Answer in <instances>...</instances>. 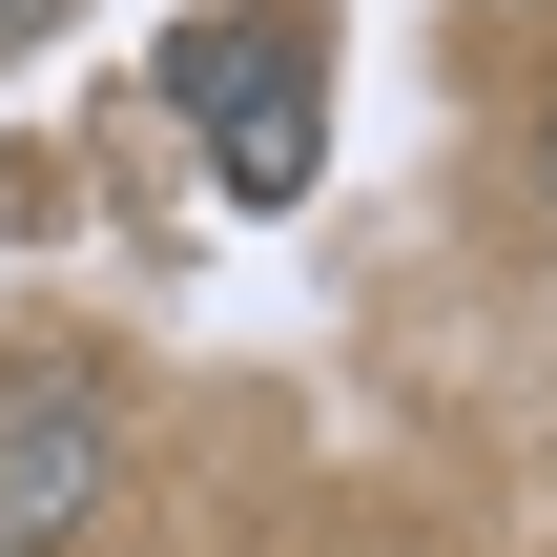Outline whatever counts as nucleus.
I'll return each mask as SVG.
<instances>
[{
    "label": "nucleus",
    "instance_id": "20e7f679",
    "mask_svg": "<svg viewBox=\"0 0 557 557\" xmlns=\"http://www.w3.org/2000/svg\"><path fill=\"white\" fill-rule=\"evenodd\" d=\"M517 186H537V207H557V103H537V124H517Z\"/></svg>",
    "mask_w": 557,
    "mask_h": 557
},
{
    "label": "nucleus",
    "instance_id": "7ed1b4c3",
    "mask_svg": "<svg viewBox=\"0 0 557 557\" xmlns=\"http://www.w3.org/2000/svg\"><path fill=\"white\" fill-rule=\"evenodd\" d=\"M62 21H83V0H0V62H41V41H62Z\"/></svg>",
    "mask_w": 557,
    "mask_h": 557
},
{
    "label": "nucleus",
    "instance_id": "f03ea898",
    "mask_svg": "<svg viewBox=\"0 0 557 557\" xmlns=\"http://www.w3.org/2000/svg\"><path fill=\"white\" fill-rule=\"evenodd\" d=\"M124 517V393H103V351H0V557H83Z\"/></svg>",
    "mask_w": 557,
    "mask_h": 557
},
{
    "label": "nucleus",
    "instance_id": "f257e3e1",
    "mask_svg": "<svg viewBox=\"0 0 557 557\" xmlns=\"http://www.w3.org/2000/svg\"><path fill=\"white\" fill-rule=\"evenodd\" d=\"M165 103L207 124L227 207H310V165H331V21H310V0L186 21V41H165Z\"/></svg>",
    "mask_w": 557,
    "mask_h": 557
}]
</instances>
